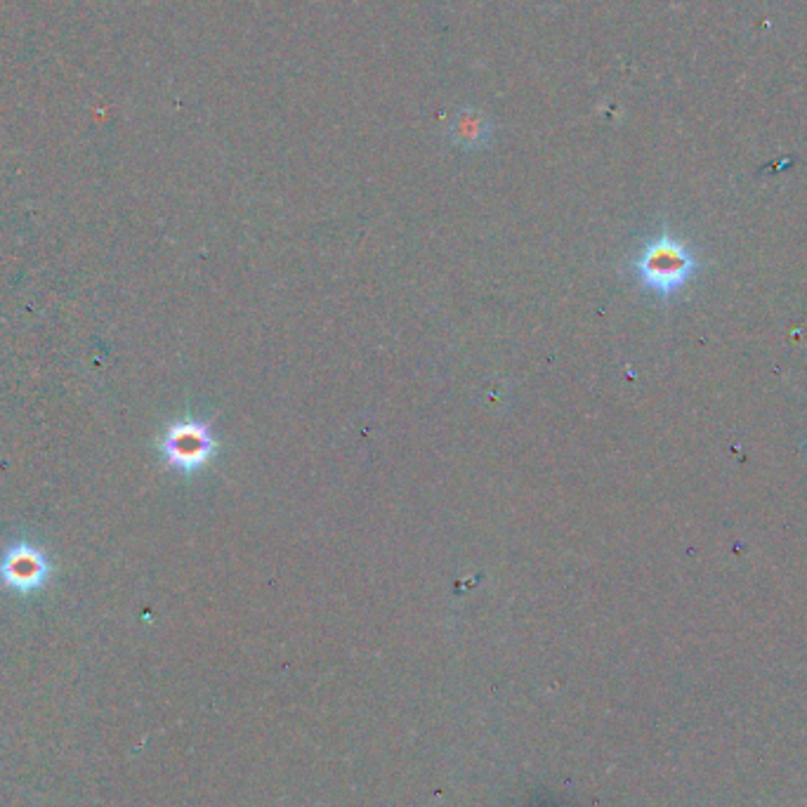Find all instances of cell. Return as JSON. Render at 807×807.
I'll list each match as a JSON object with an SVG mask.
<instances>
[{"label":"cell","instance_id":"cell-1","mask_svg":"<svg viewBox=\"0 0 807 807\" xmlns=\"http://www.w3.org/2000/svg\"><path fill=\"white\" fill-rule=\"evenodd\" d=\"M697 267L699 262L690 248L671 234H661L649 241L635 262V272H638L642 286L661 298H671L678 293L694 277Z\"/></svg>","mask_w":807,"mask_h":807},{"label":"cell","instance_id":"cell-2","mask_svg":"<svg viewBox=\"0 0 807 807\" xmlns=\"http://www.w3.org/2000/svg\"><path fill=\"white\" fill-rule=\"evenodd\" d=\"M161 451L170 468L194 472L211 461L218 451V442H215L211 425L187 418V421H177L166 430L161 439Z\"/></svg>","mask_w":807,"mask_h":807},{"label":"cell","instance_id":"cell-3","mask_svg":"<svg viewBox=\"0 0 807 807\" xmlns=\"http://www.w3.org/2000/svg\"><path fill=\"white\" fill-rule=\"evenodd\" d=\"M50 562L31 543H17L0 560V581L17 593H34L48 581Z\"/></svg>","mask_w":807,"mask_h":807}]
</instances>
